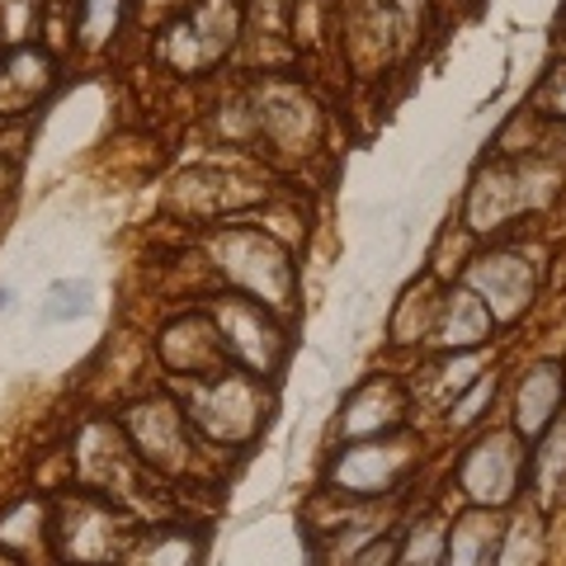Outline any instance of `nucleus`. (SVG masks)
<instances>
[{"label":"nucleus","mask_w":566,"mask_h":566,"mask_svg":"<svg viewBox=\"0 0 566 566\" xmlns=\"http://www.w3.org/2000/svg\"><path fill=\"white\" fill-rule=\"evenodd\" d=\"M57 81V66L43 48H10L0 57V114H24L33 109Z\"/></svg>","instance_id":"nucleus-14"},{"label":"nucleus","mask_w":566,"mask_h":566,"mask_svg":"<svg viewBox=\"0 0 566 566\" xmlns=\"http://www.w3.org/2000/svg\"><path fill=\"white\" fill-rule=\"evenodd\" d=\"M495 566H543V534H538V524H515V528H505V547H501V557H495Z\"/></svg>","instance_id":"nucleus-21"},{"label":"nucleus","mask_w":566,"mask_h":566,"mask_svg":"<svg viewBox=\"0 0 566 566\" xmlns=\"http://www.w3.org/2000/svg\"><path fill=\"white\" fill-rule=\"evenodd\" d=\"M123 6L128 0H85L81 6V39L85 48H104L118 33V20H123Z\"/></svg>","instance_id":"nucleus-20"},{"label":"nucleus","mask_w":566,"mask_h":566,"mask_svg":"<svg viewBox=\"0 0 566 566\" xmlns=\"http://www.w3.org/2000/svg\"><path fill=\"white\" fill-rule=\"evenodd\" d=\"M491 397H495V378L482 374V378L468 387V392H458L449 401V424H458V430H463V424H476V420H482V411L491 406Z\"/></svg>","instance_id":"nucleus-22"},{"label":"nucleus","mask_w":566,"mask_h":566,"mask_svg":"<svg viewBox=\"0 0 566 566\" xmlns=\"http://www.w3.org/2000/svg\"><path fill=\"white\" fill-rule=\"evenodd\" d=\"M208 316L222 335L227 359H232L237 368H245L251 378L279 374L283 354H289V340H283V331H279L270 307H260V303H251V297L237 293V297H218Z\"/></svg>","instance_id":"nucleus-5"},{"label":"nucleus","mask_w":566,"mask_h":566,"mask_svg":"<svg viewBox=\"0 0 566 566\" xmlns=\"http://www.w3.org/2000/svg\"><path fill=\"white\" fill-rule=\"evenodd\" d=\"M237 33H241L237 0H199V6H189V14H180V20L161 33V57L175 71L218 66L227 52H232Z\"/></svg>","instance_id":"nucleus-7"},{"label":"nucleus","mask_w":566,"mask_h":566,"mask_svg":"<svg viewBox=\"0 0 566 566\" xmlns=\"http://www.w3.org/2000/svg\"><path fill=\"white\" fill-rule=\"evenodd\" d=\"M161 359L170 374H180L189 382L218 378V374H227V364H232L212 316H180V322H170L161 331Z\"/></svg>","instance_id":"nucleus-10"},{"label":"nucleus","mask_w":566,"mask_h":566,"mask_svg":"<svg viewBox=\"0 0 566 566\" xmlns=\"http://www.w3.org/2000/svg\"><path fill=\"white\" fill-rule=\"evenodd\" d=\"M193 562H199V543L180 534V528H156L133 553V566H193Z\"/></svg>","instance_id":"nucleus-19"},{"label":"nucleus","mask_w":566,"mask_h":566,"mask_svg":"<svg viewBox=\"0 0 566 566\" xmlns=\"http://www.w3.org/2000/svg\"><path fill=\"white\" fill-rule=\"evenodd\" d=\"M505 547V528L495 520V510H468L458 515L444 534V553H439V566H495Z\"/></svg>","instance_id":"nucleus-16"},{"label":"nucleus","mask_w":566,"mask_h":566,"mask_svg":"<svg viewBox=\"0 0 566 566\" xmlns=\"http://www.w3.org/2000/svg\"><path fill=\"white\" fill-rule=\"evenodd\" d=\"M562 401H566V368L557 359L528 364L515 387V411H510L515 420H510V430L520 439H543L562 420Z\"/></svg>","instance_id":"nucleus-11"},{"label":"nucleus","mask_w":566,"mask_h":566,"mask_svg":"<svg viewBox=\"0 0 566 566\" xmlns=\"http://www.w3.org/2000/svg\"><path fill=\"white\" fill-rule=\"evenodd\" d=\"M185 416L193 420V430H203L218 444H245L270 420V392L260 387V378L241 374V368H227L218 378L189 382Z\"/></svg>","instance_id":"nucleus-2"},{"label":"nucleus","mask_w":566,"mask_h":566,"mask_svg":"<svg viewBox=\"0 0 566 566\" xmlns=\"http://www.w3.org/2000/svg\"><path fill=\"white\" fill-rule=\"evenodd\" d=\"M91 297H95V289L85 279H57V283H48V293H43V303H39V322L43 326L81 322V316L91 312Z\"/></svg>","instance_id":"nucleus-18"},{"label":"nucleus","mask_w":566,"mask_h":566,"mask_svg":"<svg viewBox=\"0 0 566 566\" xmlns=\"http://www.w3.org/2000/svg\"><path fill=\"white\" fill-rule=\"evenodd\" d=\"M10 303H14V289L10 283H0V312H10Z\"/></svg>","instance_id":"nucleus-25"},{"label":"nucleus","mask_w":566,"mask_h":566,"mask_svg":"<svg viewBox=\"0 0 566 566\" xmlns=\"http://www.w3.org/2000/svg\"><path fill=\"white\" fill-rule=\"evenodd\" d=\"M491 331H495V322H491L486 303L463 283V289H449V293H444V303H439V322H434V335H430V340H434L439 349L468 354V349H482V345L491 340Z\"/></svg>","instance_id":"nucleus-15"},{"label":"nucleus","mask_w":566,"mask_h":566,"mask_svg":"<svg viewBox=\"0 0 566 566\" xmlns=\"http://www.w3.org/2000/svg\"><path fill=\"white\" fill-rule=\"evenodd\" d=\"M208 245H212V260H218L222 279H232L251 303L270 307L274 316L293 312V264H289V251L270 232L232 222L222 232H212Z\"/></svg>","instance_id":"nucleus-1"},{"label":"nucleus","mask_w":566,"mask_h":566,"mask_svg":"<svg viewBox=\"0 0 566 566\" xmlns=\"http://www.w3.org/2000/svg\"><path fill=\"white\" fill-rule=\"evenodd\" d=\"M538 104L547 114H557V118H566V66H557L553 76L543 81V95H538Z\"/></svg>","instance_id":"nucleus-23"},{"label":"nucleus","mask_w":566,"mask_h":566,"mask_svg":"<svg viewBox=\"0 0 566 566\" xmlns=\"http://www.w3.org/2000/svg\"><path fill=\"white\" fill-rule=\"evenodd\" d=\"M416 439L411 434H378V439H354L349 449L335 453L331 463V486L340 495H392L416 468Z\"/></svg>","instance_id":"nucleus-6"},{"label":"nucleus","mask_w":566,"mask_h":566,"mask_svg":"<svg viewBox=\"0 0 566 566\" xmlns=\"http://www.w3.org/2000/svg\"><path fill=\"white\" fill-rule=\"evenodd\" d=\"M123 430H128L133 453L151 472L180 476L193 468V458H199L193 453V420L185 416V406L170 397H142L137 406H128Z\"/></svg>","instance_id":"nucleus-3"},{"label":"nucleus","mask_w":566,"mask_h":566,"mask_svg":"<svg viewBox=\"0 0 566 566\" xmlns=\"http://www.w3.org/2000/svg\"><path fill=\"white\" fill-rule=\"evenodd\" d=\"M260 128L274 147L297 151L303 142H312L316 133V109L303 91H289V85H274L270 95H260Z\"/></svg>","instance_id":"nucleus-17"},{"label":"nucleus","mask_w":566,"mask_h":566,"mask_svg":"<svg viewBox=\"0 0 566 566\" xmlns=\"http://www.w3.org/2000/svg\"><path fill=\"white\" fill-rule=\"evenodd\" d=\"M463 283L486 303L495 326L520 322V316L534 307V264L515 251L476 255L472 264H463Z\"/></svg>","instance_id":"nucleus-9"},{"label":"nucleus","mask_w":566,"mask_h":566,"mask_svg":"<svg viewBox=\"0 0 566 566\" xmlns=\"http://www.w3.org/2000/svg\"><path fill=\"white\" fill-rule=\"evenodd\" d=\"M406 416V392L392 378H368L364 387H354L345 411H340V434L345 439H378V434H392Z\"/></svg>","instance_id":"nucleus-13"},{"label":"nucleus","mask_w":566,"mask_h":566,"mask_svg":"<svg viewBox=\"0 0 566 566\" xmlns=\"http://www.w3.org/2000/svg\"><path fill=\"white\" fill-rule=\"evenodd\" d=\"M189 14V0H142V20H180Z\"/></svg>","instance_id":"nucleus-24"},{"label":"nucleus","mask_w":566,"mask_h":566,"mask_svg":"<svg viewBox=\"0 0 566 566\" xmlns=\"http://www.w3.org/2000/svg\"><path fill=\"white\" fill-rule=\"evenodd\" d=\"M524 472V439L515 430H486L482 439H472L458 463V486L476 510H505L520 495Z\"/></svg>","instance_id":"nucleus-4"},{"label":"nucleus","mask_w":566,"mask_h":566,"mask_svg":"<svg viewBox=\"0 0 566 566\" xmlns=\"http://www.w3.org/2000/svg\"><path fill=\"white\" fill-rule=\"evenodd\" d=\"M528 203H534V193H528V170L491 166V170L476 175L472 189H468V232H495V227H505Z\"/></svg>","instance_id":"nucleus-12"},{"label":"nucleus","mask_w":566,"mask_h":566,"mask_svg":"<svg viewBox=\"0 0 566 566\" xmlns=\"http://www.w3.org/2000/svg\"><path fill=\"white\" fill-rule=\"evenodd\" d=\"M52 538H57L62 562L71 566H109L123 553V520L99 495H81L52 520Z\"/></svg>","instance_id":"nucleus-8"}]
</instances>
